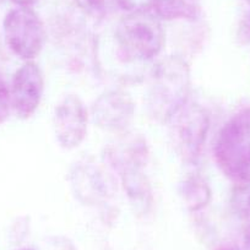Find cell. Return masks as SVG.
I'll list each match as a JSON object with an SVG mask.
<instances>
[{"instance_id": "6", "label": "cell", "mask_w": 250, "mask_h": 250, "mask_svg": "<svg viewBox=\"0 0 250 250\" xmlns=\"http://www.w3.org/2000/svg\"><path fill=\"white\" fill-rule=\"evenodd\" d=\"M53 126L58 143L64 148H75L87 133V112L78 96L69 95L55 107Z\"/></svg>"}, {"instance_id": "7", "label": "cell", "mask_w": 250, "mask_h": 250, "mask_svg": "<svg viewBox=\"0 0 250 250\" xmlns=\"http://www.w3.org/2000/svg\"><path fill=\"white\" fill-rule=\"evenodd\" d=\"M44 90L43 74L35 62H27L16 70L10 88L11 108L21 119L30 118L40 105Z\"/></svg>"}, {"instance_id": "9", "label": "cell", "mask_w": 250, "mask_h": 250, "mask_svg": "<svg viewBox=\"0 0 250 250\" xmlns=\"http://www.w3.org/2000/svg\"><path fill=\"white\" fill-rule=\"evenodd\" d=\"M152 9L165 20H194L200 14V0H155Z\"/></svg>"}, {"instance_id": "12", "label": "cell", "mask_w": 250, "mask_h": 250, "mask_svg": "<svg viewBox=\"0 0 250 250\" xmlns=\"http://www.w3.org/2000/svg\"><path fill=\"white\" fill-rule=\"evenodd\" d=\"M232 206L240 217H250V182L238 183L233 191Z\"/></svg>"}, {"instance_id": "15", "label": "cell", "mask_w": 250, "mask_h": 250, "mask_svg": "<svg viewBox=\"0 0 250 250\" xmlns=\"http://www.w3.org/2000/svg\"><path fill=\"white\" fill-rule=\"evenodd\" d=\"M239 250H250V226L247 228L244 235H243L242 247Z\"/></svg>"}, {"instance_id": "1", "label": "cell", "mask_w": 250, "mask_h": 250, "mask_svg": "<svg viewBox=\"0 0 250 250\" xmlns=\"http://www.w3.org/2000/svg\"><path fill=\"white\" fill-rule=\"evenodd\" d=\"M190 70L178 57L161 60L153 69L148 91V108L156 119L166 122L189 100Z\"/></svg>"}, {"instance_id": "17", "label": "cell", "mask_w": 250, "mask_h": 250, "mask_svg": "<svg viewBox=\"0 0 250 250\" xmlns=\"http://www.w3.org/2000/svg\"><path fill=\"white\" fill-rule=\"evenodd\" d=\"M21 250H33V249H21Z\"/></svg>"}, {"instance_id": "5", "label": "cell", "mask_w": 250, "mask_h": 250, "mask_svg": "<svg viewBox=\"0 0 250 250\" xmlns=\"http://www.w3.org/2000/svg\"><path fill=\"white\" fill-rule=\"evenodd\" d=\"M167 123L170 124V136L175 150L188 162L200 156L208 131V117L198 104L183 105Z\"/></svg>"}, {"instance_id": "4", "label": "cell", "mask_w": 250, "mask_h": 250, "mask_svg": "<svg viewBox=\"0 0 250 250\" xmlns=\"http://www.w3.org/2000/svg\"><path fill=\"white\" fill-rule=\"evenodd\" d=\"M4 37L11 52L23 60H32L42 50L45 31L40 16L31 8L13 9L4 19Z\"/></svg>"}, {"instance_id": "13", "label": "cell", "mask_w": 250, "mask_h": 250, "mask_svg": "<svg viewBox=\"0 0 250 250\" xmlns=\"http://www.w3.org/2000/svg\"><path fill=\"white\" fill-rule=\"evenodd\" d=\"M11 109L10 88L6 85L5 80L0 75V124H3L9 117Z\"/></svg>"}, {"instance_id": "16", "label": "cell", "mask_w": 250, "mask_h": 250, "mask_svg": "<svg viewBox=\"0 0 250 250\" xmlns=\"http://www.w3.org/2000/svg\"><path fill=\"white\" fill-rule=\"evenodd\" d=\"M14 3L18 6H23V8H31L32 5H35L38 0H13Z\"/></svg>"}, {"instance_id": "11", "label": "cell", "mask_w": 250, "mask_h": 250, "mask_svg": "<svg viewBox=\"0 0 250 250\" xmlns=\"http://www.w3.org/2000/svg\"><path fill=\"white\" fill-rule=\"evenodd\" d=\"M79 8L93 19L105 18L117 5L115 0H75Z\"/></svg>"}, {"instance_id": "2", "label": "cell", "mask_w": 250, "mask_h": 250, "mask_svg": "<svg viewBox=\"0 0 250 250\" xmlns=\"http://www.w3.org/2000/svg\"><path fill=\"white\" fill-rule=\"evenodd\" d=\"M215 157L227 177L250 182V108L237 113L221 129Z\"/></svg>"}, {"instance_id": "14", "label": "cell", "mask_w": 250, "mask_h": 250, "mask_svg": "<svg viewBox=\"0 0 250 250\" xmlns=\"http://www.w3.org/2000/svg\"><path fill=\"white\" fill-rule=\"evenodd\" d=\"M115 3L129 13H135V11H148L152 9L155 0H115Z\"/></svg>"}, {"instance_id": "8", "label": "cell", "mask_w": 250, "mask_h": 250, "mask_svg": "<svg viewBox=\"0 0 250 250\" xmlns=\"http://www.w3.org/2000/svg\"><path fill=\"white\" fill-rule=\"evenodd\" d=\"M135 105L128 93L108 91L97 98L92 105L93 120L101 129L122 133L130 126Z\"/></svg>"}, {"instance_id": "10", "label": "cell", "mask_w": 250, "mask_h": 250, "mask_svg": "<svg viewBox=\"0 0 250 250\" xmlns=\"http://www.w3.org/2000/svg\"><path fill=\"white\" fill-rule=\"evenodd\" d=\"M182 193L184 201L187 203L185 205L191 211H198L205 208L211 198L210 188L200 177L188 178L183 184Z\"/></svg>"}, {"instance_id": "3", "label": "cell", "mask_w": 250, "mask_h": 250, "mask_svg": "<svg viewBox=\"0 0 250 250\" xmlns=\"http://www.w3.org/2000/svg\"><path fill=\"white\" fill-rule=\"evenodd\" d=\"M118 45L128 60H150L165 45V31L157 15L135 11L120 20L115 32Z\"/></svg>"}]
</instances>
